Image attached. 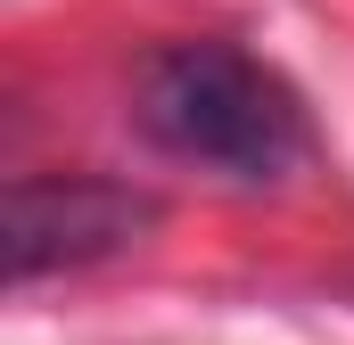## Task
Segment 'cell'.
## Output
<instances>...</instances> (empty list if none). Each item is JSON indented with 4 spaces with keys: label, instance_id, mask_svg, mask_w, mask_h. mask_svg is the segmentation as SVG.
<instances>
[{
    "label": "cell",
    "instance_id": "7a4b0ae2",
    "mask_svg": "<svg viewBox=\"0 0 354 345\" xmlns=\"http://www.w3.org/2000/svg\"><path fill=\"white\" fill-rule=\"evenodd\" d=\"M157 222H165L157 189L107 181V172H25L8 181V206H0V255L17 288H33L50 271H91V263L132 255Z\"/></svg>",
    "mask_w": 354,
    "mask_h": 345
},
{
    "label": "cell",
    "instance_id": "6da1fadb",
    "mask_svg": "<svg viewBox=\"0 0 354 345\" xmlns=\"http://www.w3.org/2000/svg\"><path fill=\"white\" fill-rule=\"evenodd\" d=\"M132 115L165 157L206 165L239 189H272L313 157L305 99L239 41H165L132 83Z\"/></svg>",
    "mask_w": 354,
    "mask_h": 345
}]
</instances>
